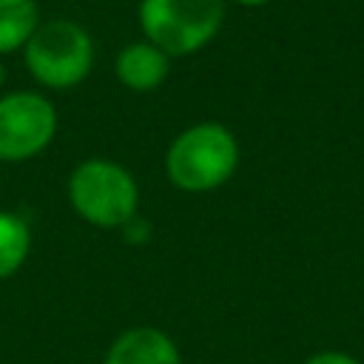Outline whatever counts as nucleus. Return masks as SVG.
<instances>
[{"instance_id":"obj_7","label":"nucleus","mask_w":364,"mask_h":364,"mask_svg":"<svg viewBox=\"0 0 364 364\" xmlns=\"http://www.w3.org/2000/svg\"><path fill=\"white\" fill-rule=\"evenodd\" d=\"M117 80L131 91H154L171 71V57L148 40L128 43L117 54Z\"/></svg>"},{"instance_id":"obj_10","label":"nucleus","mask_w":364,"mask_h":364,"mask_svg":"<svg viewBox=\"0 0 364 364\" xmlns=\"http://www.w3.org/2000/svg\"><path fill=\"white\" fill-rule=\"evenodd\" d=\"M301 364H364V361H358L355 355H350L344 350H318L310 358H304Z\"/></svg>"},{"instance_id":"obj_12","label":"nucleus","mask_w":364,"mask_h":364,"mask_svg":"<svg viewBox=\"0 0 364 364\" xmlns=\"http://www.w3.org/2000/svg\"><path fill=\"white\" fill-rule=\"evenodd\" d=\"M6 82V65H3V60H0V85Z\"/></svg>"},{"instance_id":"obj_9","label":"nucleus","mask_w":364,"mask_h":364,"mask_svg":"<svg viewBox=\"0 0 364 364\" xmlns=\"http://www.w3.org/2000/svg\"><path fill=\"white\" fill-rule=\"evenodd\" d=\"M31 250V228L14 210H0V279L14 276Z\"/></svg>"},{"instance_id":"obj_1","label":"nucleus","mask_w":364,"mask_h":364,"mask_svg":"<svg viewBox=\"0 0 364 364\" xmlns=\"http://www.w3.org/2000/svg\"><path fill=\"white\" fill-rule=\"evenodd\" d=\"M239 168V142L222 122L205 119L188 125L168 145L165 171L173 188L185 193H208L222 188Z\"/></svg>"},{"instance_id":"obj_2","label":"nucleus","mask_w":364,"mask_h":364,"mask_svg":"<svg viewBox=\"0 0 364 364\" xmlns=\"http://www.w3.org/2000/svg\"><path fill=\"white\" fill-rule=\"evenodd\" d=\"M68 202L94 228H125L136 216L139 188L119 162L85 159L68 176Z\"/></svg>"},{"instance_id":"obj_11","label":"nucleus","mask_w":364,"mask_h":364,"mask_svg":"<svg viewBox=\"0 0 364 364\" xmlns=\"http://www.w3.org/2000/svg\"><path fill=\"white\" fill-rule=\"evenodd\" d=\"M233 3H239V6H247V9H256V6H267L270 0H233Z\"/></svg>"},{"instance_id":"obj_4","label":"nucleus","mask_w":364,"mask_h":364,"mask_svg":"<svg viewBox=\"0 0 364 364\" xmlns=\"http://www.w3.org/2000/svg\"><path fill=\"white\" fill-rule=\"evenodd\" d=\"M28 74L46 88H74L94 65V40L74 20H48L23 48Z\"/></svg>"},{"instance_id":"obj_5","label":"nucleus","mask_w":364,"mask_h":364,"mask_svg":"<svg viewBox=\"0 0 364 364\" xmlns=\"http://www.w3.org/2000/svg\"><path fill=\"white\" fill-rule=\"evenodd\" d=\"M57 131L54 105L37 91H11L0 97V159L23 162L48 148Z\"/></svg>"},{"instance_id":"obj_8","label":"nucleus","mask_w":364,"mask_h":364,"mask_svg":"<svg viewBox=\"0 0 364 364\" xmlns=\"http://www.w3.org/2000/svg\"><path fill=\"white\" fill-rule=\"evenodd\" d=\"M40 28L37 0H0V57L26 48Z\"/></svg>"},{"instance_id":"obj_6","label":"nucleus","mask_w":364,"mask_h":364,"mask_svg":"<svg viewBox=\"0 0 364 364\" xmlns=\"http://www.w3.org/2000/svg\"><path fill=\"white\" fill-rule=\"evenodd\" d=\"M105 364H182V353L165 330L142 324L122 330L111 341Z\"/></svg>"},{"instance_id":"obj_3","label":"nucleus","mask_w":364,"mask_h":364,"mask_svg":"<svg viewBox=\"0 0 364 364\" xmlns=\"http://www.w3.org/2000/svg\"><path fill=\"white\" fill-rule=\"evenodd\" d=\"M225 0H139V26L148 43L171 60L205 48L225 23Z\"/></svg>"}]
</instances>
